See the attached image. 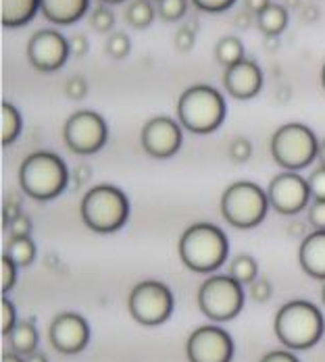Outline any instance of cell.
<instances>
[{
  "label": "cell",
  "mask_w": 325,
  "mask_h": 362,
  "mask_svg": "<svg viewBox=\"0 0 325 362\" xmlns=\"http://www.w3.org/2000/svg\"><path fill=\"white\" fill-rule=\"evenodd\" d=\"M0 313H2V317H0V329H2V335L4 337H8L11 335V331L17 327V308H15V304L6 298V296H2V302H0Z\"/></svg>",
  "instance_id": "31"
},
{
  "label": "cell",
  "mask_w": 325,
  "mask_h": 362,
  "mask_svg": "<svg viewBox=\"0 0 325 362\" xmlns=\"http://www.w3.org/2000/svg\"><path fill=\"white\" fill-rule=\"evenodd\" d=\"M298 262L309 277L325 281V229H313L304 235L298 248Z\"/></svg>",
  "instance_id": "17"
},
{
  "label": "cell",
  "mask_w": 325,
  "mask_h": 362,
  "mask_svg": "<svg viewBox=\"0 0 325 362\" xmlns=\"http://www.w3.org/2000/svg\"><path fill=\"white\" fill-rule=\"evenodd\" d=\"M198 308L213 323L234 321L244 308V286L232 275H213L198 290Z\"/></svg>",
  "instance_id": "8"
},
{
  "label": "cell",
  "mask_w": 325,
  "mask_h": 362,
  "mask_svg": "<svg viewBox=\"0 0 325 362\" xmlns=\"http://www.w3.org/2000/svg\"><path fill=\"white\" fill-rule=\"evenodd\" d=\"M72 181L67 163L48 150H38L23 158L19 167V185L25 196L38 202H48L59 198Z\"/></svg>",
  "instance_id": "1"
},
{
  "label": "cell",
  "mask_w": 325,
  "mask_h": 362,
  "mask_svg": "<svg viewBox=\"0 0 325 362\" xmlns=\"http://www.w3.org/2000/svg\"><path fill=\"white\" fill-rule=\"evenodd\" d=\"M307 181H309V189H311L313 200H325V167L324 165H319L317 169H313Z\"/></svg>",
  "instance_id": "35"
},
{
  "label": "cell",
  "mask_w": 325,
  "mask_h": 362,
  "mask_svg": "<svg viewBox=\"0 0 325 362\" xmlns=\"http://www.w3.org/2000/svg\"><path fill=\"white\" fill-rule=\"evenodd\" d=\"M244 59H246L244 57V44L238 36H223L217 42L215 61L223 69H229Z\"/></svg>",
  "instance_id": "22"
},
{
  "label": "cell",
  "mask_w": 325,
  "mask_h": 362,
  "mask_svg": "<svg viewBox=\"0 0 325 362\" xmlns=\"http://www.w3.org/2000/svg\"><path fill=\"white\" fill-rule=\"evenodd\" d=\"M227 152H229V158L234 160V163H238V165H242V163H246L251 156H253V144H251V140H246V138H234L229 146H227Z\"/></svg>",
  "instance_id": "32"
},
{
  "label": "cell",
  "mask_w": 325,
  "mask_h": 362,
  "mask_svg": "<svg viewBox=\"0 0 325 362\" xmlns=\"http://www.w3.org/2000/svg\"><path fill=\"white\" fill-rule=\"evenodd\" d=\"M36 244L32 238H8L2 254L15 260L17 267H30L36 260Z\"/></svg>",
  "instance_id": "23"
},
{
  "label": "cell",
  "mask_w": 325,
  "mask_h": 362,
  "mask_svg": "<svg viewBox=\"0 0 325 362\" xmlns=\"http://www.w3.org/2000/svg\"><path fill=\"white\" fill-rule=\"evenodd\" d=\"M67 40H69L72 54H75V57H86V54H88L90 42H88V37L84 36V34H73V36L67 37Z\"/></svg>",
  "instance_id": "41"
},
{
  "label": "cell",
  "mask_w": 325,
  "mask_h": 362,
  "mask_svg": "<svg viewBox=\"0 0 325 362\" xmlns=\"http://www.w3.org/2000/svg\"><path fill=\"white\" fill-rule=\"evenodd\" d=\"M156 15V6L150 0H132L125 8V21L134 30H146Z\"/></svg>",
  "instance_id": "24"
},
{
  "label": "cell",
  "mask_w": 325,
  "mask_h": 362,
  "mask_svg": "<svg viewBox=\"0 0 325 362\" xmlns=\"http://www.w3.org/2000/svg\"><path fill=\"white\" fill-rule=\"evenodd\" d=\"M173 293L163 284L146 279L134 286L127 298L130 315L136 323L144 327H159L173 315Z\"/></svg>",
  "instance_id": "9"
},
{
  "label": "cell",
  "mask_w": 325,
  "mask_h": 362,
  "mask_svg": "<svg viewBox=\"0 0 325 362\" xmlns=\"http://www.w3.org/2000/svg\"><path fill=\"white\" fill-rule=\"evenodd\" d=\"M267 192L254 181H234L225 187L221 196V215L236 229H254L258 227L269 211Z\"/></svg>",
  "instance_id": "6"
},
{
  "label": "cell",
  "mask_w": 325,
  "mask_h": 362,
  "mask_svg": "<svg viewBox=\"0 0 325 362\" xmlns=\"http://www.w3.org/2000/svg\"><path fill=\"white\" fill-rule=\"evenodd\" d=\"M156 13L163 21H180L188 13V0H161L156 2Z\"/></svg>",
  "instance_id": "27"
},
{
  "label": "cell",
  "mask_w": 325,
  "mask_h": 362,
  "mask_svg": "<svg viewBox=\"0 0 325 362\" xmlns=\"http://www.w3.org/2000/svg\"><path fill=\"white\" fill-rule=\"evenodd\" d=\"M103 4H121V2H125V0H101Z\"/></svg>",
  "instance_id": "52"
},
{
  "label": "cell",
  "mask_w": 325,
  "mask_h": 362,
  "mask_svg": "<svg viewBox=\"0 0 325 362\" xmlns=\"http://www.w3.org/2000/svg\"><path fill=\"white\" fill-rule=\"evenodd\" d=\"M21 213V200L13 194V196H6L4 202H2V227H6L13 218H17Z\"/></svg>",
  "instance_id": "39"
},
{
  "label": "cell",
  "mask_w": 325,
  "mask_h": 362,
  "mask_svg": "<svg viewBox=\"0 0 325 362\" xmlns=\"http://www.w3.org/2000/svg\"><path fill=\"white\" fill-rule=\"evenodd\" d=\"M234 339L219 325L194 329L186 341V356L190 362H232Z\"/></svg>",
  "instance_id": "12"
},
{
  "label": "cell",
  "mask_w": 325,
  "mask_h": 362,
  "mask_svg": "<svg viewBox=\"0 0 325 362\" xmlns=\"http://www.w3.org/2000/svg\"><path fill=\"white\" fill-rule=\"evenodd\" d=\"M317 8H307V19H317Z\"/></svg>",
  "instance_id": "51"
},
{
  "label": "cell",
  "mask_w": 325,
  "mask_h": 362,
  "mask_svg": "<svg viewBox=\"0 0 325 362\" xmlns=\"http://www.w3.org/2000/svg\"><path fill=\"white\" fill-rule=\"evenodd\" d=\"M38 339L40 337H38V329L34 325V321H19L17 327L8 335V344H11L13 352L23 354V356L36 352Z\"/></svg>",
  "instance_id": "21"
},
{
  "label": "cell",
  "mask_w": 325,
  "mask_h": 362,
  "mask_svg": "<svg viewBox=\"0 0 325 362\" xmlns=\"http://www.w3.org/2000/svg\"><path fill=\"white\" fill-rule=\"evenodd\" d=\"M176 110L178 121L186 132L194 136H209L223 125L227 105L213 86L196 83L181 92Z\"/></svg>",
  "instance_id": "4"
},
{
  "label": "cell",
  "mask_w": 325,
  "mask_h": 362,
  "mask_svg": "<svg viewBox=\"0 0 325 362\" xmlns=\"http://www.w3.org/2000/svg\"><path fill=\"white\" fill-rule=\"evenodd\" d=\"M321 86H324V90H325V63H324V69H321Z\"/></svg>",
  "instance_id": "53"
},
{
  "label": "cell",
  "mask_w": 325,
  "mask_h": 362,
  "mask_svg": "<svg viewBox=\"0 0 325 362\" xmlns=\"http://www.w3.org/2000/svg\"><path fill=\"white\" fill-rule=\"evenodd\" d=\"M0 112H2V132H0L2 138H0V142H2V146H11L21 136L23 119H21L19 110L15 109L11 103H2Z\"/></svg>",
  "instance_id": "25"
},
{
  "label": "cell",
  "mask_w": 325,
  "mask_h": 362,
  "mask_svg": "<svg viewBox=\"0 0 325 362\" xmlns=\"http://www.w3.org/2000/svg\"><path fill=\"white\" fill-rule=\"evenodd\" d=\"M236 281H240L242 286H251L254 279L258 277V264L251 254H238L232 262H229V273Z\"/></svg>",
  "instance_id": "26"
},
{
  "label": "cell",
  "mask_w": 325,
  "mask_h": 362,
  "mask_svg": "<svg viewBox=\"0 0 325 362\" xmlns=\"http://www.w3.org/2000/svg\"><path fill=\"white\" fill-rule=\"evenodd\" d=\"M181 262L194 273H213L227 262V235L213 223H194L180 238Z\"/></svg>",
  "instance_id": "3"
},
{
  "label": "cell",
  "mask_w": 325,
  "mask_h": 362,
  "mask_svg": "<svg viewBox=\"0 0 325 362\" xmlns=\"http://www.w3.org/2000/svg\"><path fill=\"white\" fill-rule=\"evenodd\" d=\"M321 300H324V306H325V284H324V290H321Z\"/></svg>",
  "instance_id": "54"
},
{
  "label": "cell",
  "mask_w": 325,
  "mask_h": 362,
  "mask_svg": "<svg viewBox=\"0 0 325 362\" xmlns=\"http://www.w3.org/2000/svg\"><path fill=\"white\" fill-rule=\"evenodd\" d=\"M140 142L146 154L154 158H171L180 152L183 144V127L180 121L171 117L156 115L144 123Z\"/></svg>",
  "instance_id": "13"
},
{
  "label": "cell",
  "mask_w": 325,
  "mask_h": 362,
  "mask_svg": "<svg viewBox=\"0 0 325 362\" xmlns=\"http://www.w3.org/2000/svg\"><path fill=\"white\" fill-rule=\"evenodd\" d=\"M290 4H298V0H288Z\"/></svg>",
  "instance_id": "55"
},
{
  "label": "cell",
  "mask_w": 325,
  "mask_h": 362,
  "mask_svg": "<svg viewBox=\"0 0 325 362\" xmlns=\"http://www.w3.org/2000/svg\"><path fill=\"white\" fill-rule=\"evenodd\" d=\"M0 362H25V361L21 358V354H17V352H13V350H11V352H4V354H2V361Z\"/></svg>",
  "instance_id": "46"
},
{
  "label": "cell",
  "mask_w": 325,
  "mask_h": 362,
  "mask_svg": "<svg viewBox=\"0 0 325 362\" xmlns=\"http://www.w3.org/2000/svg\"><path fill=\"white\" fill-rule=\"evenodd\" d=\"M258 362H300L296 358V354L292 350H273L267 352Z\"/></svg>",
  "instance_id": "42"
},
{
  "label": "cell",
  "mask_w": 325,
  "mask_h": 362,
  "mask_svg": "<svg viewBox=\"0 0 325 362\" xmlns=\"http://www.w3.org/2000/svg\"><path fill=\"white\" fill-rule=\"evenodd\" d=\"M17 264L15 260H11L6 254H2V260H0V290L2 296H6L8 291L15 288L17 284Z\"/></svg>",
  "instance_id": "30"
},
{
  "label": "cell",
  "mask_w": 325,
  "mask_h": 362,
  "mask_svg": "<svg viewBox=\"0 0 325 362\" xmlns=\"http://www.w3.org/2000/svg\"><path fill=\"white\" fill-rule=\"evenodd\" d=\"M40 11V0H0V19L4 28H23Z\"/></svg>",
  "instance_id": "19"
},
{
  "label": "cell",
  "mask_w": 325,
  "mask_h": 362,
  "mask_svg": "<svg viewBox=\"0 0 325 362\" xmlns=\"http://www.w3.org/2000/svg\"><path fill=\"white\" fill-rule=\"evenodd\" d=\"M150 2H161V0H150Z\"/></svg>",
  "instance_id": "56"
},
{
  "label": "cell",
  "mask_w": 325,
  "mask_h": 362,
  "mask_svg": "<svg viewBox=\"0 0 325 362\" xmlns=\"http://www.w3.org/2000/svg\"><path fill=\"white\" fill-rule=\"evenodd\" d=\"M90 180H92V169H90L88 165H77V167L72 171V181L75 187H79V185L88 183Z\"/></svg>",
  "instance_id": "43"
},
{
  "label": "cell",
  "mask_w": 325,
  "mask_h": 362,
  "mask_svg": "<svg viewBox=\"0 0 325 362\" xmlns=\"http://www.w3.org/2000/svg\"><path fill=\"white\" fill-rule=\"evenodd\" d=\"M288 229L290 235H302V233H304V225H302V223H292Z\"/></svg>",
  "instance_id": "48"
},
{
  "label": "cell",
  "mask_w": 325,
  "mask_h": 362,
  "mask_svg": "<svg viewBox=\"0 0 325 362\" xmlns=\"http://www.w3.org/2000/svg\"><path fill=\"white\" fill-rule=\"evenodd\" d=\"M271 4V0H244V11H249L251 15H258L261 11H265Z\"/></svg>",
  "instance_id": "44"
},
{
  "label": "cell",
  "mask_w": 325,
  "mask_h": 362,
  "mask_svg": "<svg viewBox=\"0 0 325 362\" xmlns=\"http://www.w3.org/2000/svg\"><path fill=\"white\" fill-rule=\"evenodd\" d=\"M319 140L315 132L304 123H286L271 136V156L284 171H302L319 154Z\"/></svg>",
  "instance_id": "7"
},
{
  "label": "cell",
  "mask_w": 325,
  "mask_h": 362,
  "mask_svg": "<svg viewBox=\"0 0 325 362\" xmlns=\"http://www.w3.org/2000/svg\"><path fill=\"white\" fill-rule=\"evenodd\" d=\"M265 42H267V48H269V50H275V48H278V44H280V37L269 36V37H265Z\"/></svg>",
  "instance_id": "49"
},
{
  "label": "cell",
  "mask_w": 325,
  "mask_h": 362,
  "mask_svg": "<svg viewBox=\"0 0 325 362\" xmlns=\"http://www.w3.org/2000/svg\"><path fill=\"white\" fill-rule=\"evenodd\" d=\"M223 88L236 100H251L263 90V71L253 59H244L223 71Z\"/></svg>",
  "instance_id": "16"
},
{
  "label": "cell",
  "mask_w": 325,
  "mask_h": 362,
  "mask_svg": "<svg viewBox=\"0 0 325 362\" xmlns=\"http://www.w3.org/2000/svg\"><path fill=\"white\" fill-rule=\"evenodd\" d=\"M317 160H319V165H324L325 167V138L321 140V144H319V154H317Z\"/></svg>",
  "instance_id": "50"
},
{
  "label": "cell",
  "mask_w": 325,
  "mask_h": 362,
  "mask_svg": "<svg viewBox=\"0 0 325 362\" xmlns=\"http://www.w3.org/2000/svg\"><path fill=\"white\" fill-rule=\"evenodd\" d=\"M63 140L75 154H96L108 140V125L96 110H77L65 121Z\"/></svg>",
  "instance_id": "10"
},
{
  "label": "cell",
  "mask_w": 325,
  "mask_h": 362,
  "mask_svg": "<svg viewBox=\"0 0 325 362\" xmlns=\"http://www.w3.org/2000/svg\"><path fill=\"white\" fill-rule=\"evenodd\" d=\"M249 293L254 302L263 304V302H269L271 296H273V286L267 277H256L253 284L249 286Z\"/></svg>",
  "instance_id": "34"
},
{
  "label": "cell",
  "mask_w": 325,
  "mask_h": 362,
  "mask_svg": "<svg viewBox=\"0 0 325 362\" xmlns=\"http://www.w3.org/2000/svg\"><path fill=\"white\" fill-rule=\"evenodd\" d=\"M4 231L8 233V238H30V233H32V221H30L28 215H19V217L13 218L4 227Z\"/></svg>",
  "instance_id": "36"
},
{
  "label": "cell",
  "mask_w": 325,
  "mask_h": 362,
  "mask_svg": "<svg viewBox=\"0 0 325 362\" xmlns=\"http://www.w3.org/2000/svg\"><path fill=\"white\" fill-rule=\"evenodd\" d=\"M273 331L280 344L292 352L309 350L324 337V315L309 300H290L278 310Z\"/></svg>",
  "instance_id": "2"
},
{
  "label": "cell",
  "mask_w": 325,
  "mask_h": 362,
  "mask_svg": "<svg viewBox=\"0 0 325 362\" xmlns=\"http://www.w3.org/2000/svg\"><path fill=\"white\" fill-rule=\"evenodd\" d=\"M72 54L69 40L57 30H38L28 42L30 65L42 73L59 71Z\"/></svg>",
  "instance_id": "14"
},
{
  "label": "cell",
  "mask_w": 325,
  "mask_h": 362,
  "mask_svg": "<svg viewBox=\"0 0 325 362\" xmlns=\"http://www.w3.org/2000/svg\"><path fill=\"white\" fill-rule=\"evenodd\" d=\"M251 17H254V15H251L249 11H242V13L236 17V25H238V28H249V25H251Z\"/></svg>",
  "instance_id": "45"
},
{
  "label": "cell",
  "mask_w": 325,
  "mask_h": 362,
  "mask_svg": "<svg viewBox=\"0 0 325 362\" xmlns=\"http://www.w3.org/2000/svg\"><path fill=\"white\" fill-rule=\"evenodd\" d=\"M267 196H269L271 209L284 217L300 215L302 211L309 209V204L313 200L309 181L296 171H284V173L275 175L269 181Z\"/></svg>",
  "instance_id": "11"
},
{
  "label": "cell",
  "mask_w": 325,
  "mask_h": 362,
  "mask_svg": "<svg viewBox=\"0 0 325 362\" xmlns=\"http://www.w3.org/2000/svg\"><path fill=\"white\" fill-rule=\"evenodd\" d=\"M25 362H48V358H46L42 352H38L36 350V352H32V354L25 356Z\"/></svg>",
  "instance_id": "47"
},
{
  "label": "cell",
  "mask_w": 325,
  "mask_h": 362,
  "mask_svg": "<svg viewBox=\"0 0 325 362\" xmlns=\"http://www.w3.org/2000/svg\"><path fill=\"white\" fill-rule=\"evenodd\" d=\"M256 28L265 37H280L288 28V8L284 4L271 2L265 11L256 15Z\"/></svg>",
  "instance_id": "20"
},
{
  "label": "cell",
  "mask_w": 325,
  "mask_h": 362,
  "mask_svg": "<svg viewBox=\"0 0 325 362\" xmlns=\"http://www.w3.org/2000/svg\"><path fill=\"white\" fill-rule=\"evenodd\" d=\"M236 0H192V4L203 11V13H211V15H219L225 13L234 6Z\"/></svg>",
  "instance_id": "38"
},
{
  "label": "cell",
  "mask_w": 325,
  "mask_h": 362,
  "mask_svg": "<svg viewBox=\"0 0 325 362\" xmlns=\"http://www.w3.org/2000/svg\"><path fill=\"white\" fill-rule=\"evenodd\" d=\"M196 30H198V23H186L183 28H180L176 32V37H173V44L180 52H188L192 50L194 42H196Z\"/></svg>",
  "instance_id": "33"
},
{
  "label": "cell",
  "mask_w": 325,
  "mask_h": 362,
  "mask_svg": "<svg viewBox=\"0 0 325 362\" xmlns=\"http://www.w3.org/2000/svg\"><path fill=\"white\" fill-rule=\"evenodd\" d=\"M65 96L69 100H84L88 96V83L81 75H75L69 77L67 83H65Z\"/></svg>",
  "instance_id": "37"
},
{
  "label": "cell",
  "mask_w": 325,
  "mask_h": 362,
  "mask_svg": "<svg viewBox=\"0 0 325 362\" xmlns=\"http://www.w3.org/2000/svg\"><path fill=\"white\" fill-rule=\"evenodd\" d=\"M90 8V0H40V11L55 25H73Z\"/></svg>",
  "instance_id": "18"
},
{
  "label": "cell",
  "mask_w": 325,
  "mask_h": 362,
  "mask_svg": "<svg viewBox=\"0 0 325 362\" xmlns=\"http://www.w3.org/2000/svg\"><path fill=\"white\" fill-rule=\"evenodd\" d=\"M130 198L123 189L110 183H98L90 187L81 198L79 215L90 231L107 235L125 227L130 221Z\"/></svg>",
  "instance_id": "5"
},
{
  "label": "cell",
  "mask_w": 325,
  "mask_h": 362,
  "mask_svg": "<svg viewBox=\"0 0 325 362\" xmlns=\"http://www.w3.org/2000/svg\"><path fill=\"white\" fill-rule=\"evenodd\" d=\"M307 215L313 229H325V200H311Z\"/></svg>",
  "instance_id": "40"
},
{
  "label": "cell",
  "mask_w": 325,
  "mask_h": 362,
  "mask_svg": "<svg viewBox=\"0 0 325 362\" xmlns=\"http://www.w3.org/2000/svg\"><path fill=\"white\" fill-rule=\"evenodd\" d=\"M90 25L101 34H108L115 28V13L108 8V4H101L90 13Z\"/></svg>",
  "instance_id": "29"
},
{
  "label": "cell",
  "mask_w": 325,
  "mask_h": 362,
  "mask_svg": "<svg viewBox=\"0 0 325 362\" xmlns=\"http://www.w3.org/2000/svg\"><path fill=\"white\" fill-rule=\"evenodd\" d=\"M132 50V42H130V36L125 32H110V36L107 37V54L121 61L130 54Z\"/></svg>",
  "instance_id": "28"
},
{
  "label": "cell",
  "mask_w": 325,
  "mask_h": 362,
  "mask_svg": "<svg viewBox=\"0 0 325 362\" xmlns=\"http://www.w3.org/2000/svg\"><path fill=\"white\" fill-rule=\"evenodd\" d=\"M48 339L61 354H79L90 341V325L77 313H61L50 323Z\"/></svg>",
  "instance_id": "15"
}]
</instances>
